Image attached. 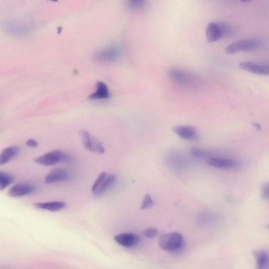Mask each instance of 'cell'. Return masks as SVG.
I'll return each mask as SVG.
<instances>
[{"instance_id":"1","label":"cell","mask_w":269,"mask_h":269,"mask_svg":"<svg viewBox=\"0 0 269 269\" xmlns=\"http://www.w3.org/2000/svg\"><path fill=\"white\" fill-rule=\"evenodd\" d=\"M234 33V28L228 23L210 22L207 27L206 35L208 42H213L223 38L230 37Z\"/></svg>"},{"instance_id":"2","label":"cell","mask_w":269,"mask_h":269,"mask_svg":"<svg viewBox=\"0 0 269 269\" xmlns=\"http://www.w3.org/2000/svg\"><path fill=\"white\" fill-rule=\"evenodd\" d=\"M183 236L180 233L172 232L161 235L158 240L159 247L166 252H175L184 245Z\"/></svg>"},{"instance_id":"3","label":"cell","mask_w":269,"mask_h":269,"mask_svg":"<svg viewBox=\"0 0 269 269\" xmlns=\"http://www.w3.org/2000/svg\"><path fill=\"white\" fill-rule=\"evenodd\" d=\"M73 160L70 155L60 150H55L36 158L34 161L39 165L50 166L60 163H71Z\"/></svg>"},{"instance_id":"4","label":"cell","mask_w":269,"mask_h":269,"mask_svg":"<svg viewBox=\"0 0 269 269\" xmlns=\"http://www.w3.org/2000/svg\"><path fill=\"white\" fill-rule=\"evenodd\" d=\"M261 45L258 39H246L239 40L227 46L225 52L228 55H233L241 52H248L256 50Z\"/></svg>"},{"instance_id":"5","label":"cell","mask_w":269,"mask_h":269,"mask_svg":"<svg viewBox=\"0 0 269 269\" xmlns=\"http://www.w3.org/2000/svg\"><path fill=\"white\" fill-rule=\"evenodd\" d=\"M168 73L170 79L177 85L189 88L198 87L200 85L195 78L182 70L170 69Z\"/></svg>"},{"instance_id":"6","label":"cell","mask_w":269,"mask_h":269,"mask_svg":"<svg viewBox=\"0 0 269 269\" xmlns=\"http://www.w3.org/2000/svg\"><path fill=\"white\" fill-rule=\"evenodd\" d=\"M80 136L86 150L98 154H103L105 152V149L102 143L88 132L81 131Z\"/></svg>"},{"instance_id":"7","label":"cell","mask_w":269,"mask_h":269,"mask_svg":"<svg viewBox=\"0 0 269 269\" xmlns=\"http://www.w3.org/2000/svg\"><path fill=\"white\" fill-rule=\"evenodd\" d=\"M120 51L117 46H110L97 52L95 60L100 63H111L115 62L119 57Z\"/></svg>"},{"instance_id":"8","label":"cell","mask_w":269,"mask_h":269,"mask_svg":"<svg viewBox=\"0 0 269 269\" xmlns=\"http://www.w3.org/2000/svg\"><path fill=\"white\" fill-rule=\"evenodd\" d=\"M239 68L258 75L266 76L269 73V66L267 64L247 61L239 64Z\"/></svg>"},{"instance_id":"9","label":"cell","mask_w":269,"mask_h":269,"mask_svg":"<svg viewBox=\"0 0 269 269\" xmlns=\"http://www.w3.org/2000/svg\"><path fill=\"white\" fill-rule=\"evenodd\" d=\"M114 240L119 245L127 248H134L140 241L139 236L132 233H123L116 236Z\"/></svg>"},{"instance_id":"10","label":"cell","mask_w":269,"mask_h":269,"mask_svg":"<svg viewBox=\"0 0 269 269\" xmlns=\"http://www.w3.org/2000/svg\"><path fill=\"white\" fill-rule=\"evenodd\" d=\"M68 172L64 168H56L52 170L45 177V183L51 184L60 182H65L69 179Z\"/></svg>"},{"instance_id":"11","label":"cell","mask_w":269,"mask_h":269,"mask_svg":"<svg viewBox=\"0 0 269 269\" xmlns=\"http://www.w3.org/2000/svg\"><path fill=\"white\" fill-rule=\"evenodd\" d=\"M35 190V188L31 184H17L10 189L8 194L12 198H20L33 193Z\"/></svg>"},{"instance_id":"12","label":"cell","mask_w":269,"mask_h":269,"mask_svg":"<svg viewBox=\"0 0 269 269\" xmlns=\"http://www.w3.org/2000/svg\"><path fill=\"white\" fill-rule=\"evenodd\" d=\"M207 163L210 166L221 169H235L240 166L238 161L229 158H210Z\"/></svg>"},{"instance_id":"13","label":"cell","mask_w":269,"mask_h":269,"mask_svg":"<svg viewBox=\"0 0 269 269\" xmlns=\"http://www.w3.org/2000/svg\"><path fill=\"white\" fill-rule=\"evenodd\" d=\"M173 131L181 138L190 141L197 140L199 138L198 132L190 126H178L173 128Z\"/></svg>"},{"instance_id":"14","label":"cell","mask_w":269,"mask_h":269,"mask_svg":"<svg viewBox=\"0 0 269 269\" xmlns=\"http://www.w3.org/2000/svg\"><path fill=\"white\" fill-rule=\"evenodd\" d=\"M20 149L18 146L7 148L0 153V166L4 165L14 159L20 153Z\"/></svg>"},{"instance_id":"15","label":"cell","mask_w":269,"mask_h":269,"mask_svg":"<svg viewBox=\"0 0 269 269\" xmlns=\"http://www.w3.org/2000/svg\"><path fill=\"white\" fill-rule=\"evenodd\" d=\"M36 208L52 212L59 211L66 207V204L62 202H51L37 203L34 204Z\"/></svg>"},{"instance_id":"16","label":"cell","mask_w":269,"mask_h":269,"mask_svg":"<svg viewBox=\"0 0 269 269\" xmlns=\"http://www.w3.org/2000/svg\"><path fill=\"white\" fill-rule=\"evenodd\" d=\"M110 97V93L108 87L103 82H99L97 84L96 91L90 97L91 100H101L108 99Z\"/></svg>"},{"instance_id":"17","label":"cell","mask_w":269,"mask_h":269,"mask_svg":"<svg viewBox=\"0 0 269 269\" xmlns=\"http://www.w3.org/2000/svg\"><path fill=\"white\" fill-rule=\"evenodd\" d=\"M254 255L256 262V269H267L268 264L267 253L264 250H258Z\"/></svg>"},{"instance_id":"18","label":"cell","mask_w":269,"mask_h":269,"mask_svg":"<svg viewBox=\"0 0 269 269\" xmlns=\"http://www.w3.org/2000/svg\"><path fill=\"white\" fill-rule=\"evenodd\" d=\"M116 181L115 176L111 175L105 178L103 182L97 188V189L93 192L95 195H100L104 193L113 186Z\"/></svg>"},{"instance_id":"19","label":"cell","mask_w":269,"mask_h":269,"mask_svg":"<svg viewBox=\"0 0 269 269\" xmlns=\"http://www.w3.org/2000/svg\"><path fill=\"white\" fill-rule=\"evenodd\" d=\"M6 26L8 31L15 35H22L26 33L29 30L27 25L20 23L13 22Z\"/></svg>"},{"instance_id":"20","label":"cell","mask_w":269,"mask_h":269,"mask_svg":"<svg viewBox=\"0 0 269 269\" xmlns=\"http://www.w3.org/2000/svg\"><path fill=\"white\" fill-rule=\"evenodd\" d=\"M14 181V177L10 174L0 170V190H4L11 185Z\"/></svg>"},{"instance_id":"21","label":"cell","mask_w":269,"mask_h":269,"mask_svg":"<svg viewBox=\"0 0 269 269\" xmlns=\"http://www.w3.org/2000/svg\"><path fill=\"white\" fill-rule=\"evenodd\" d=\"M154 205V202L149 194L145 195L140 207L141 209L145 210L152 208Z\"/></svg>"},{"instance_id":"22","label":"cell","mask_w":269,"mask_h":269,"mask_svg":"<svg viewBox=\"0 0 269 269\" xmlns=\"http://www.w3.org/2000/svg\"><path fill=\"white\" fill-rule=\"evenodd\" d=\"M143 235L149 239H154L157 237L158 235V230L153 228H149L142 232Z\"/></svg>"},{"instance_id":"23","label":"cell","mask_w":269,"mask_h":269,"mask_svg":"<svg viewBox=\"0 0 269 269\" xmlns=\"http://www.w3.org/2000/svg\"><path fill=\"white\" fill-rule=\"evenodd\" d=\"M191 155L193 157L197 158H204L209 155V153L204 150L193 149L191 151Z\"/></svg>"},{"instance_id":"24","label":"cell","mask_w":269,"mask_h":269,"mask_svg":"<svg viewBox=\"0 0 269 269\" xmlns=\"http://www.w3.org/2000/svg\"><path fill=\"white\" fill-rule=\"evenodd\" d=\"M107 176V175L106 172H102L99 175L98 177L96 179V180L95 181L92 186L91 190L92 192H94L97 189V188L102 184V183L103 182Z\"/></svg>"},{"instance_id":"25","label":"cell","mask_w":269,"mask_h":269,"mask_svg":"<svg viewBox=\"0 0 269 269\" xmlns=\"http://www.w3.org/2000/svg\"><path fill=\"white\" fill-rule=\"evenodd\" d=\"M268 184L264 183L261 187V196L264 201L268 200Z\"/></svg>"},{"instance_id":"26","label":"cell","mask_w":269,"mask_h":269,"mask_svg":"<svg viewBox=\"0 0 269 269\" xmlns=\"http://www.w3.org/2000/svg\"><path fill=\"white\" fill-rule=\"evenodd\" d=\"M27 146L29 148H34L38 146V143L37 141L33 139H30L28 140L26 143Z\"/></svg>"},{"instance_id":"27","label":"cell","mask_w":269,"mask_h":269,"mask_svg":"<svg viewBox=\"0 0 269 269\" xmlns=\"http://www.w3.org/2000/svg\"><path fill=\"white\" fill-rule=\"evenodd\" d=\"M144 5V2L142 1H134L132 2L130 5L132 9H136L139 7H141Z\"/></svg>"}]
</instances>
